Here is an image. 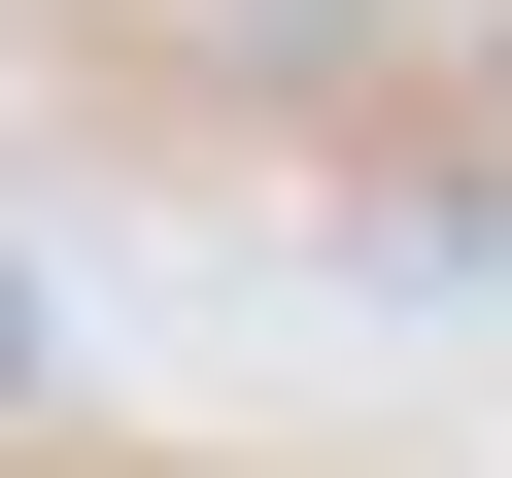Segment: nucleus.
Segmentation results:
<instances>
[{"label": "nucleus", "mask_w": 512, "mask_h": 478, "mask_svg": "<svg viewBox=\"0 0 512 478\" xmlns=\"http://www.w3.org/2000/svg\"><path fill=\"white\" fill-rule=\"evenodd\" d=\"M205 35H239V69H376L410 0H205Z\"/></svg>", "instance_id": "f257e3e1"}, {"label": "nucleus", "mask_w": 512, "mask_h": 478, "mask_svg": "<svg viewBox=\"0 0 512 478\" xmlns=\"http://www.w3.org/2000/svg\"><path fill=\"white\" fill-rule=\"evenodd\" d=\"M0 410H69V308H35V274H0Z\"/></svg>", "instance_id": "f03ea898"}]
</instances>
